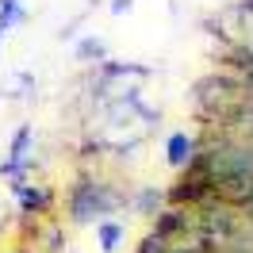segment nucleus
<instances>
[{
    "label": "nucleus",
    "mask_w": 253,
    "mask_h": 253,
    "mask_svg": "<svg viewBox=\"0 0 253 253\" xmlns=\"http://www.w3.org/2000/svg\"><path fill=\"white\" fill-rule=\"evenodd\" d=\"M16 200H19V207H23V215H42L50 207V200H54V192L50 188H39V184H23V188L16 192Z\"/></svg>",
    "instance_id": "4"
},
{
    "label": "nucleus",
    "mask_w": 253,
    "mask_h": 253,
    "mask_svg": "<svg viewBox=\"0 0 253 253\" xmlns=\"http://www.w3.org/2000/svg\"><path fill=\"white\" fill-rule=\"evenodd\" d=\"M31 138H35V130L23 123L16 134H12L8 158L0 161V176H8V180H12V192H19L23 184H27V169H31Z\"/></svg>",
    "instance_id": "2"
},
{
    "label": "nucleus",
    "mask_w": 253,
    "mask_h": 253,
    "mask_svg": "<svg viewBox=\"0 0 253 253\" xmlns=\"http://www.w3.org/2000/svg\"><path fill=\"white\" fill-rule=\"evenodd\" d=\"M123 207V192L108 184V180H96V176H81L77 184L69 188V219L73 222H92L100 215H111Z\"/></svg>",
    "instance_id": "1"
},
{
    "label": "nucleus",
    "mask_w": 253,
    "mask_h": 253,
    "mask_svg": "<svg viewBox=\"0 0 253 253\" xmlns=\"http://www.w3.org/2000/svg\"><path fill=\"white\" fill-rule=\"evenodd\" d=\"M96 242H100V250L111 253L119 242H123V222H115V219H104L100 226H96Z\"/></svg>",
    "instance_id": "7"
},
{
    "label": "nucleus",
    "mask_w": 253,
    "mask_h": 253,
    "mask_svg": "<svg viewBox=\"0 0 253 253\" xmlns=\"http://www.w3.org/2000/svg\"><path fill=\"white\" fill-rule=\"evenodd\" d=\"M161 200H169V192L146 188L142 196H138V211H142V215H154V207H161Z\"/></svg>",
    "instance_id": "8"
},
{
    "label": "nucleus",
    "mask_w": 253,
    "mask_h": 253,
    "mask_svg": "<svg viewBox=\"0 0 253 253\" xmlns=\"http://www.w3.org/2000/svg\"><path fill=\"white\" fill-rule=\"evenodd\" d=\"M73 54H77V62H84V65H104L108 62V46H104V39H96V35L81 39Z\"/></svg>",
    "instance_id": "5"
},
{
    "label": "nucleus",
    "mask_w": 253,
    "mask_h": 253,
    "mask_svg": "<svg viewBox=\"0 0 253 253\" xmlns=\"http://www.w3.org/2000/svg\"><path fill=\"white\" fill-rule=\"evenodd\" d=\"M23 19H27L23 0H0V35H8L12 27H19Z\"/></svg>",
    "instance_id": "6"
},
{
    "label": "nucleus",
    "mask_w": 253,
    "mask_h": 253,
    "mask_svg": "<svg viewBox=\"0 0 253 253\" xmlns=\"http://www.w3.org/2000/svg\"><path fill=\"white\" fill-rule=\"evenodd\" d=\"M0 42H4V35H0Z\"/></svg>",
    "instance_id": "10"
},
{
    "label": "nucleus",
    "mask_w": 253,
    "mask_h": 253,
    "mask_svg": "<svg viewBox=\"0 0 253 253\" xmlns=\"http://www.w3.org/2000/svg\"><path fill=\"white\" fill-rule=\"evenodd\" d=\"M130 4H134V0H111L108 12H111V16H123V12H130Z\"/></svg>",
    "instance_id": "9"
},
{
    "label": "nucleus",
    "mask_w": 253,
    "mask_h": 253,
    "mask_svg": "<svg viewBox=\"0 0 253 253\" xmlns=\"http://www.w3.org/2000/svg\"><path fill=\"white\" fill-rule=\"evenodd\" d=\"M196 138H192L188 130H173L169 138H165V158H169V165L173 169H188V161L196 158Z\"/></svg>",
    "instance_id": "3"
}]
</instances>
